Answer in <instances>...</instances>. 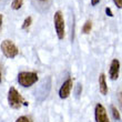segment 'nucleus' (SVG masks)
<instances>
[{
	"mask_svg": "<svg viewBox=\"0 0 122 122\" xmlns=\"http://www.w3.org/2000/svg\"><path fill=\"white\" fill-rule=\"evenodd\" d=\"M8 103H9L10 108L12 109H20L22 106L27 107L29 104L27 101L23 100L21 94L18 92V90L15 87H10L8 91Z\"/></svg>",
	"mask_w": 122,
	"mask_h": 122,
	"instance_id": "obj_1",
	"label": "nucleus"
},
{
	"mask_svg": "<svg viewBox=\"0 0 122 122\" xmlns=\"http://www.w3.org/2000/svg\"><path fill=\"white\" fill-rule=\"evenodd\" d=\"M38 81V74L30 71H22L18 74V82L21 87L29 88Z\"/></svg>",
	"mask_w": 122,
	"mask_h": 122,
	"instance_id": "obj_2",
	"label": "nucleus"
},
{
	"mask_svg": "<svg viewBox=\"0 0 122 122\" xmlns=\"http://www.w3.org/2000/svg\"><path fill=\"white\" fill-rule=\"evenodd\" d=\"M0 49H1L3 56H5L6 58H9V59L15 58V57H17L18 53H19L18 47H17L11 40H3V41L1 42V45H0Z\"/></svg>",
	"mask_w": 122,
	"mask_h": 122,
	"instance_id": "obj_3",
	"label": "nucleus"
},
{
	"mask_svg": "<svg viewBox=\"0 0 122 122\" xmlns=\"http://www.w3.org/2000/svg\"><path fill=\"white\" fill-rule=\"evenodd\" d=\"M53 23H55V29H56V33L58 36V39L62 40L64 38V19H63V15H62L60 10H58L55 13Z\"/></svg>",
	"mask_w": 122,
	"mask_h": 122,
	"instance_id": "obj_4",
	"label": "nucleus"
},
{
	"mask_svg": "<svg viewBox=\"0 0 122 122\" xmlns=\"http://www.w3.org/2000/svg\"><path fill=\"white\" fill-rule=\"evenodd\" d=\"M94 119L96 122H110L108 112H107L106 108L101 104V103H97L96 108H94Z\"/></svg>",
	"mask_w": 122,
	"mask_h": 122,
	"instance_id": "obj_5",
	"label": "nucleus"
},
{
	"mask_svg": "<svg viewBox=\"0 0 122 122\" xmlns=\"http://www.w3.org/2000/svg\"><path fill=\"white\" fill-rule=\"evenodd\" d=\"M72 86H73V80L71 78H68L67 80L62 83L60 89H59V97H60V99H67L68 97L70 96L71 90H72Z\"/></svg>",
	"mask_w": 122,
	"mask_h": 122,
	"instance_id": "obj_6",
	"label": "nucleus"
},
{
	"mask_svg": "<svg viewBox=\"0 0 122 122\" xmlns=\"http://www.w3.org/2000/svg\"><path fill=\"white\" fill-rule=\"evenodd\" d=\"M120 74V61L118 59H113L111 61L110 64V69H109V77L111 80H117L119 78Z\"/></svg>",
	"mask_w": 122,
	"mask_h": 122,
	"instance_id": "obj_7",
	"label": "nucleus"
},
{
	"mask_svg": "<svg viewBox=\"0 0 122 122\" xmlns=\"http://www.w3.org/2000/svg\"><path fill=\"white\" fill-rule=\"evenodd\" d=\"M99 90L102 96H106L108 93V84H107L106 74L104 73H101L99 77Z\"/></svg>",
	"mask_w": 122,
	"mask_h": 122,
	"instance_id": "obj_8",
	"label": "nucleus"
},
{
	"mask_svg": "<svg viewBox=\"0 0 122 122\" xmlns=\"http://www.w3.org/2000/svg\"><path fill=\"white\" fill-rule=\"evenodd\" d=\"M91 29H92V22H91V20H87L82 27V32L84 35H88V33H90Z\"/></svg>",
	"mask_w": 122,
	"mask_h": 122,
	"instance_id": "obj_9",
	"label": "nucleus"
},
{
	"mask_svg": "<svg viewBox=\"0 0 122 122\" xmlns=\"http://www.w3.org/2000/svg\"><path fill=\"white\" fill-rule=\"evenodd\" d=\"M23 5V0H12L11 2V8L13 10H19Z\"/></svg>",
	"mask_w": 122,
	"mask_h": 122,
	"instance_id": "obj_10",
	"label": "nucleus"
},
{
	"mask_svg": "<svg viewBox=\"0 0 122 122\" xmlns=\"http://www.w3.org/2000/svg\"><path fill=\"white\" fill-rule=\"evenodd\" d=\"M110 109H111V113H112L113 118H114L117 121H120V120H121V116H120V112L118 111V109H117L114 106H111Z\"/></svg>",
	"mask_w": 122,
	"mask_h": 122,
	"instance_id": "obj_11",
	"label": "nucleus"
},
{
	"mask_svg": "<svg viewBox=\"0 0 122 122\" xmlns=\"http://www.w3.org/2000/svg\"><path fill=\"white\" fill-rule=\"evenodd\" d=\"M31 23H32V18L31 17H27L26 19H25V21H23L21 28H22V29H28V28L31 26Z\"/></svg>",
	"mask_w": 122,
	"mask_h": 122,
	"instance_id": "obj_12",
	"label": "nucleus"
},
{
	"mask_svg": "<svg viewBox=\"0 0 122 122\" xmlns=\"http://www.w3.org/2000/svg\"><path fill=\"white\" fill-rule=\"evenodd\" d=\"M16 122H31V121H30V119L28 118V117L21 116V117H19V118L16 120Z\"/></svg>",
	"mask_w": 122,
	"mask_h": 122,
	"instance_id": "obj_13",
	"label": "nucleus"
},
{
	"mask_svg": "<svg viewBox=\"0 0 122 122\" xmlns=\"http://www.w3.org/2000/svg\"><path fill=\"white\" fill-rule=\"evenodd\" d=\"M81 91H82V86L79 83L77 86V90H76V97H77V98H79V97H80Z\"/></svg>",
	"mask_w": 122,
	"mask_h": 122,
	"instance_id": "obj_14",
	"label": "nucleus"
},
{
	"mask_svg": "<svg viewBox=\"0 0 122 122\" xmlns=\"http://www.w3.org/2000/svg\"><path fill=\"white\" fill-rule=\"evenodd\" d=\"M113 3H114L119 9H121L122 8V0H113Z\"/></svg>",
	"mask_w": 122,
	"mask_h": 122,
	"instance_id": "obj_15",
	"label": "nucleus"
},
{
	"mask_svg": "<svg viewBox=\"0 0 122 122\" xmlns=\"http://www.w3.org/2000/svg\"><path fill=\"white\" fill-rule=\"evenodd\" d=\"M106 13H107V16L113 17V12L111 11V9H110L109 7H107V8H106Z\"/></svg>",
	"mask_w": 122,
	"mask_h": 122,
	"instance_id": "obj_16",
	"label": "nucleus"
},
{
	"mask_svg": "<svg viewBox=\"0 0 122 122\" xmlns=\"http://www.w3.org/2000/svg\"><path fill=\"white\" fill-rule=\"evenodd\" d=\"M118 101H119V103H120V107L122 108V92L118 93Z\"/></svg>",
	"mask_w": 122,
	"mask_h": 122,
	"instance_id": "obj_17",
	"label": "nucleus"
},
{
	"mask_svg": "<svg viewBox=\"0 0 122 122\" xmlns=\"http://www.w3.org/2000/svg\"><path fill=\"white\" fill-rule=\"evenodd\" d=\"M100 1H101V0H91V6H93V7L97 6V5H98Z\"/></svg>",
	"mask_w": 122,
	"mask_h": 122,
	"instance_id": "obj_18",
	"label": "nucleus"
},
{
	"mask_svg": "<svg viewBox=\"0 0 122 122\" xmlns=\"http://www.w3.org/2000/svg\"><path fill=\"white\" fill-rule=\"evenodd\" d=\"M2 25V15H0V27Z\"/></svg>",
	"mask_w": 122,
	"mask_h": 122,
	"instance_id": "obj_19",
	"label": "nucleus"
},
{
	"mask_svg": "<svg viewBox=\"0 0 122 122\" xmlns=\"http://www.w3.org/2000/svg\"><path fill=\"white\" fill-rule=\"evenodd\" d=\"M39 1H41V2H46V1H48V0H39Z\"/></svg>",
	"mask_w": 122,
	"mask_h": 122,
	"instance_id": "obj_20",
	"label": "nucleus"
},
{
	"mask_svg": "<svg viewBox=\"0 0 122 122\" xmlns=\"http://www.w3.org/2000/svg\"><path fill=\"white\" fill-rule=\"evenodd\" d=\"M0 83H1V72H0Z\"/></svg>",
	"mask_w": 122,
	"mask_h": 122,
	"instance_id": "obj_21",
	"label": "nucleus"
},
{
	"mask_svg": "<svg viewBox=\"0 0 122 122\" xmlns=\"http://www.w3.org/2000/svg\"><path fill=\"white\" fill-rule=\"evenodd\" d=\"M1 2H2V0H0V3H1Z\"/></svg>",
	"mask_w": 122,
	"mask_h": 122,
	"instance_id": "obj_22",
	"label": "nucleus"
}]
</instances>
